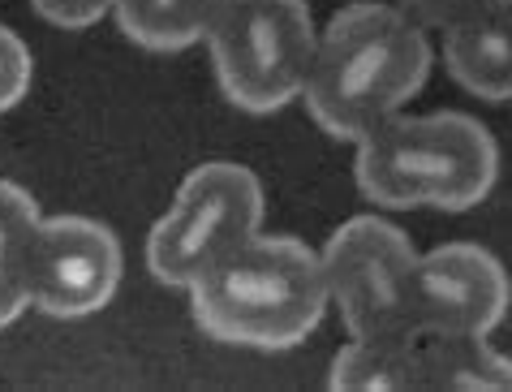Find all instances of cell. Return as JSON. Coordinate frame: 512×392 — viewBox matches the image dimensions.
Here are the masks:
<instances>
[{"label":"cell","instance_id":"obj_1","mask_svg":"<svg viewBox=\"0 0 512 392\" xmlns=\"http://www.w3.org/2000/svg\"><path fill=\"white\" fill-rule=\"evenodd\" d=\"M431 74L426 26L388 0H362L340 9L319 31L302 104L319 130L362 143L392 121Z\"/></svg>","mask_w":512,"mask_h":392},{"label":"cell","instance_id":"obj_2","mask_svg":"<svg viewBox=\"0 0 512 392\" xmlns=\"http://www.w3.org/2000/svg\"><path fill=\"white\" fill-rule=\"evenodd\" d=\"M207 336L250 349H293L332 306L323 255L297 237H246L186 289Z\"/></svg>","mask_w":512,"mask_h":392},{"label":"cell","instance_id":"obj_3","mask_svg":"<svg viewBox=\"0 0 512 392\" xmlns=\"http://www.w3.org/2000/svg\"><path fill=\"white\" fill-rule=\"evenodd\" d=\"M353 147H358L353 156L358 190L388 212L409 207L469 212L495 190L500 177V147L469 112H422V117L396 112Z\"/></svg>","mask_w":512,"mask_h":392},{"label":"cell","instance_id":"obj_4","mask_svg":"<svg viewBox=\"0 0 512 392\" xmlns=\"http://www.w3.org/2000/svg\"><path fill=\"white\" fill-rule=\"evenodd\" d=\"M203 44L224 100L267 117L302 100L319 31L306 0H216Z\"/></svg>","mask_w":512,"mask_h":392},{"label":"cell","instance_id":"obj_5","mask_svg":"<svg viewBox=\"0 0 512 392\" xmlns=\"http://www.w3.org/2000/svg\"><path fill=\"white\" fill-rule=\"evenodd\" d=\"M263 224V186L246 164L207 160L181 181L177 199L147 233V268L160 285L190 289L207 268Z\"/></svg>","mask_w":512,"mask_h":392},{"label":"cell","instance_id":"obj_6","mask_svg":"<svg viewBox=\"0 0 512 392\" xmlns=\"http://www.w3.org/2000/svg\"><path fill=\"white\" fill-rule=\"evenodd\" d=\"M323 272L332 306L345 319L349 336H405L418 341L414 306V242L383 216H358L327 237Z\"/></svg>","mask_w":512,"mask_h":392},{"label":"cell","instance_id":"obj_7","mask_svg":"<svg viewBox=\"0 0 512 392\" xmlns=\"http://www.w3.org/2000/svg\"><path fill=\"white\" fill-rule=\"evenodd\" d=\"M125 272L121 242L91 216H44L31 250V311L87 319L117 298Z\"/></svg>","mask_w":512,"mask_h":392},{"label":"cell","instance_id":"obj_8","mask_svg":"<svg viewBox=\"0 0 512 392\" xmlns=\"http://www.w3.org/2000/svg\"><path fill=\"white\" fill-rule=\"evenodd\" d=\"M414 306L422 336H491L512 306V280L487 246L448 242L418 250Z\"/></svg>","mask_w":512,"mask_h":392},{"label":"cell","instance_id":"obj_9","mask_svg":"<svg viewBox=\"0 0 512 392\" xmlns=\"http://www.w3.org/2000/svg\"><path fill=\"white\" fill-rule=\"evenodd\" d=\"M444 65L478 100H512V0H474L444 26Z\"/></svg>","mask_w":512,"mask_h":392},{"label":"cell","instance_id":"obj_10","mask_svg":"<svg viewBox=\"0 0 512 392\" xmlns=\"http://www.w3.org/2000/svg\"><path fill=\"white\" fill-rule=\"evenodd\" d=\"M422 388L452 392H512V354L491 336H422L418 341Z\"/></svg>","mask_w":512,"mask_h":392},{"label":"cell","instance_id":"obj_11","mask_svg":"<svg viewBox=\"0 0 512 392\" xmlns=\"http://www.w3.org/2000/svg\"><path fill=\"white\" fill-rule=\"evenodd\" d=\"M44 224L39 203L0 177V328L31 311V250Z\"/></svg>","mask_w":512,"mask_h":392},{"label":"cell","instance_id":"obj_12","mask_svg":"<svg viewBox=\"0 0 512 392\" xmlns=\"http://www.w3.org/2000/svg\"><path fill=\"white\" fill-rule=\"evenodd\" d=\"M327 388H345V392L422 388L418 341H405V336H349V345L332 358Z\"/></svg>","mask_w":512,"mask_h":392},{"label":"cell","instance_id":"obj_13","mask_svg":"<svg viewBox=\"0 0 512 392\" xmlns=\"http://www.w3.org/2000/svg\"><path fill=\"white\" fill-rule=\"evenodd\" d=\"M216 0H117L112 18L138 48L147 52H186L203 44Z\"/></svg>","mask_w":512,"mask_h":392},{"label":"cell","instance_id":"obj_14","mask_svg":"<svg viewBox=\"0 0 512 392\" xmlns=\"http://www.w3.org/2000/svg\"><path fill=\"white\" fill-rule=\"evenodd\" d=\"M31 74H35V61L26 52L22 35L0 22V112L22 104V95L31 91Z\"/></svg>","mask_w":512,"mask_h":392},{"label":"cell","instance_id":"obj_15","mask_svg":"<svg viewBox=\"0 0 512 392\" xmlns=\"http://www.w3.org/2000/svg\"><path fill=\"white\" fill-rule=\"evenodd\" d=\"M35 13L52 26H65V31H82V26H95L99 18H108L117 9V0H31Z\"/></svg>","mask_w":512,"mask_h":392},{"label":"cell","instance_id":"obj_16","mask_svg":"<svg viewBox=\"0 0 512 392\" xmlns=\"http://www.w3.org/2000/svg\"><path fill=\"white\" fill-rule=\"evenodd\" d=\"M388 5L409 13V18L422 22L426 31H444V26L457 18V13H465L474 0H388Z\"/></svg>","mask_w":512,"mask_h":392}]
</instances>
